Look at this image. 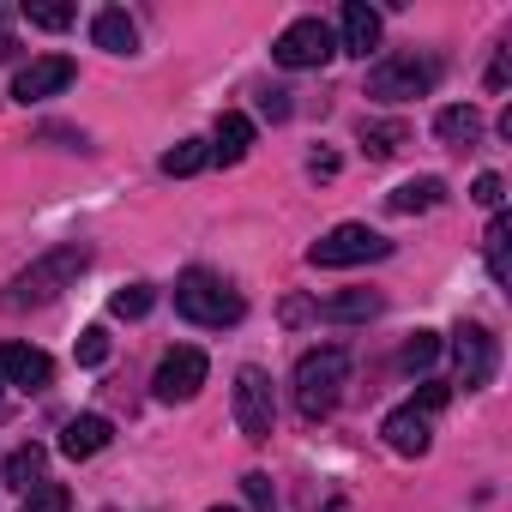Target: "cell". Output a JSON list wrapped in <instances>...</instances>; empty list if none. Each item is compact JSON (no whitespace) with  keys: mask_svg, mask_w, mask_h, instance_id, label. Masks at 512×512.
<instances>
[{"mask_svg":"<svg viewBox=\"0 0 512 512\" xmlns=\"http://www.w3.org/2000/svg\"><path fill=\"white\" fill-rule=\"evenodd\" d=\"M91 266V247L85 241H61V247H49L43 260H31L19 278H13V290H7V308H43V302H55L61 290H73L79 284V272Z\"/></svg>","mask_w":512,"mask_h":512,"instance_id":"1","label":"cell"},{"mask_svg":"<svg viewBox=\"0 0 512 512\" xmlns=\"http://www.w3.org/2000/svg\"><path fill=\"white\" fill-rule=\"evenodd\" d=\"M175 314L181 320H193V326H211V332H223V326H235L241 314H247V302H241V290L229 284V278H217V272H181L175 278Z\"/></svg>","mask_w":512,"mask_h":512,"instance_id":"2","label":"cell"},{"mask_svg":"<svg viewBox=\"0 0 512 512\" xmlns=\"http://www.w3.org/2000/svg\"><path fill=\"white\" fill-rule=\"evenodd\" d=\"M344 380H350V350H338V344L308 350V356L296 362V410H302L308 422L332 416L338 398H344Z\"/></svg>","mask_w":512,"mask_h":512,"instance_id":"3","label":"cell"},{"mask_svg":"<svg viewBox=\"0 0 512 512\" xmlns=\"http://www.w3.org/2000/svg\"><path fill=\"white\" fill-rule=\"evenodd\" d=\"M440 85V55L428 49H404V55H386L368 67V97L380 103H410V97H428Z\"/></svg>","mask_w":512,"mask_h":512,"instance_id":"4","label":"cell"},{"mask_svg":"<svg viewBox=\"0 0 512 512\" xmlns=\"http://www.w3.org/2000/svg\"><path fill=\"white\" fill-rule=\"evenodd\" d=\"M392 241L374 235L368 223H338L326 229L314 247H308V266H326V272H344V266H368V260H386Z\"/></svg>","mask_w":512,"mask_h":512,"instance_id":"5","label":"cell"},{"mask_svg":"<svg viewBox=\"0 0 512 512\" xmlns=\"http://www.w3.org/2000/svg\"><path fill=\"white\" fill-rule=\"evenodd\" d=\"M332 55H338V37H332L326 19H296V25H284V37L272 43V61L290 67V73H314V67H326Z\"/></svg>","mask_w":512,"mask_h":512,"instance_id":"6","label":"cell"},{"mask_svg":"<svg viewBox=\"0 0 512 512\" xmlns=\"http://www.w3.org/2000/svg\"><path fill=\"white\" fill-rule=\"evenodd\" d=\"M272 422H278L272 380H266L260 368H241V374H235V428H241L253 446H266V440H272Z\"/></svg>","mask_w":512,"mask_h":512,"instance_id":"7","label":"cell"},{"mask_svg":"<svg viewBox=\"0 0 512 512\" xmlns=\"http://www.w3.org/2000/svg\"><path fill=\"white\" fill-rule=\"evenodd\" d=\"M205 374H211L205 350L181 344V350H169V356L157 362V374H151V392H157L163 404H187V398H193V392L205 386Z\"/></svg>","mask_w":512,"mask_h":512,"instance_id":"8","label":"cell"},{"mask_svg":"<svg viewBox=\"0 0 512 512\" xmlns=\"http://www.w3.org/2000/svg\"><path fill=\"white\" fill-rule=\"evenodd\" d=\"M452 356H458V386H464V392H482V386L494 380L500 350H494V332H488V326H458Z\"/></svg>","mask_w":512,"mask_h":512,"instance_id":"9","label":"cell"},{"mask_svg":"<svg viewBox=\"0 0 512 512\" xmlns=\"http://www.w3.org/2000/svg\"><path fill=\"white\" fill-rule=\"evenodd\" d=\"M0 380L19 386V392H49L55 386V362H49V350L13 338V344H0Z\"/></svg>","mask_w":512,"mask_h":512,"instance_id":"10","label":"cell"},{"mask_svg":"<svg viewBox=\"0 0 512 512\" xmlns=\"http://www.w3.org/2000/svg\"><path fill=\"white\" fill-rule=\"evenodd\" d=\"M73 85V61L67 55H37L31 67H19V79H13V103H43V97H61Z\"/></svg>","mask_w":512,"mask_h":512,"instance_id":"11","label":"cell"},{"mask_svg":"<svg viewBox=\"0 0 512 512\" xmlns=\"http://www.w3.org/2000/svg\"><path fill=\"white\" fill-rule=\"evenodd\" d=\"M332 37H338V49H344V55H362V61H368V55L380 49V13L368 7V0H350Z\"/></svg>","mask_w":512,"mask_h":512,"instance_id":"12","label":"cell"},{"mask_svg":"<svg viewBox=\"0 0 512 512\" xmlns=\"http://www.w3.org/2000/svg\"><path fill=\"white\" fill-rule=\"evenodd\" d=\"M380 434H386V446H392L398 458H422V452H428V440H434V434H428V416H416L410 404H404V410H392V416L380 422Z\"/></svg>","mask_w":512,"mask_h":512,"instance_id":"13","label":"cell"},{"mask_svg":"<svg viewBox=\"0 0 512 512\" xmlns=\"http://www.w3.org/2000/svg\"><path fill=\"white\" fill-rule=\"evenodd\" d=\"M109 440H115L109 416H73V422L61 428V452H67V458H97Z\"/></svg>","mask_w":512,"mask_h":512,"instance_id":"14","label":"cell"},{"mask_svg":"<svg viewBox=\"0 0 512 512\" xmlns=\"http://www.w3.org/2000/svg\"><path fill=\"white\" fill-rule=\"evenodd\" d=\"M386 302H380V290H344V296H332V302H320L314 314L320 320H332V326H362V320H374Z\"/></svg>","mask_w":512,"mask_h":512,"instance_id":"15","label":"cell"},{"mask_svg":"<svg viewBox=\"0 0 512 512\" xmlns=\"http://www.w3.org/2000/svg\"><path fill=\"white\" fill-rule=\"evenodd\" d=\"M91 43L109 49V55H133V49H139V31H133V19H127L121 7H103V13L91 19Z\"/></svg>","mask_w":512,"mask_h":512,"instance_id":"16","label":"cell"},{"mask_svg":"<svg viewBox=\"0 0 512 512\" xmlns=\"http://www.w3.org/2000/svg\"><path fill=\"white\" fill-rule=\"evenodd\" d=\"M247 151H253V121L229 109V115L217 121V133H211V163H241Z\"/></svg>","mask_w":512,"mask_h":512,"instance_id":"17","label":"cell"},{"mask_svg":"<svg viewBox=\"0 0 512 512\" xmlns=\"http://www.w3.org/2000/svg\"><path fill=\"white\" fill-rule=\"evenodd\" d=\"M386 205H392V211H404V217H410V211H434V205H446V181H440V175H416V181L392 187V193H386Z\"/></svg>","mask_w":512,"mask_h":512,"instance_id":"18","label":"cell"},{"mask_svg":"<svg viewBox=\"0 0 512 512\" xmlns=\"http://www.w3.org/2000/svg\"><path fill=\"white\" fill-rule=\"evenodd\" d=\"M434 133H440L446 145H458V151H470V145L482 139V115H476L470 103H452V109H440V115H434Z\"/></svg>","mask_w":512,"mask_h":512,"instance_id":"19","label":"cell"},{"mask_svg":"<svg viewBox=\"0 0 512 512\" xmlns=\"http://www.w3.org/2000/svg\"><path fill=\"white\" fill-rule=\"evenodd\" d=\"M43 464H49V452L31 440V446H19L7 464H0V482H7V488H25V494H31V488L43 482Z\"/></svg>","mask_w":512,"mask_h":512,"instance_id":"20","label":"cell"},{"mask_svg":"<svg viewBox=\"0 0 512 512\" xmlns=\"http://www.w3.org/2000/svg\"><path fill=\"white\" fill-rule=\"evenodd\" d=\"M356 139H362V151H368V157H398V145L410 139V127H404V121H374V115H362Z\"/></svg>","mask_w":512,"mask_h":512,"instance_id":"21","label":"cell"},{"mask_svg":"<svg viewBox=\"0 0 512 512\" xmlns=\"http://www.w3.org/2000/svg\"><path fill=\"white\" fill-rule=\"evenodd\" d=\"M506 241H512V223H506V217H494V223H488V235H482V247H488V278H494L500 290L512 284V266H506Z\"/></svg>","mask_w":512,"mask_h":512,"instance_id":"22","label":"cell"},{"mask_svg":"<svg viewBox=\"0 0 512 512\" xmlns=\"http://www.w3.org/2000/svg\"><path fill=\"white\" fill-rule=\"evenodd\" d=\"M211 163V145L205 139H181L175 151H163V175H199Z\"/></svg>","mask_w":512,"mask_h":512,"instance_id":"23","label":"cell"},{"mask_svg":"<svg viewBox=\"0 0 512 512\" xmlns=\"http://www.w3.org/2000/svg\"><path fill=\"white\" fill-rule=\"evenodd\" d=\"M151 302H157V290H151V284H127V290H115V296H109V314H115V320H145V314H151Z\"/></svg>","mask_w":512,"mask_h":512,"instance_id":"24","label":"cell"},{"mask_svg":"<svg viewBox=\"0 0 512 512\" xmlns=\"http://www.w3.org/2000/svg\"><path fill=\"white\" fill-rule=\"evenodd\" d=\"M434 356H440V332H416V338L404 344L398 368H404V374H422V368H434Z\"/></svg>","mask_w":512,"mask_h":512,"instance_id":"25","label":"cell"},{"mask_svg":"<svg viewBox=\"0 0 512 512\" xmlns=\"http://www.w3.org/2000/svg\"><path fill=\"white\" fill-rule=\"evenodd\" d=\"M19 512H73V494L61 488V482H37L31 494H25V506Z\"/></svg>","mask_w":512,"mask_h":512,"instance_id":"26","label":"cell"},{"mask_svg":"<svg viewBox=\"0 0 512 512\" xmlns=\"http://www.w3.org/2000/svg\"><path fill=\"white\" fill-rule=\"evenodd\" d=\"M25 19H31L37 31H67V25H73V7H61V0H31Z\"/></svg>","mask_w":512,"mask_h":512,"instance_id":"27","label":"cell"},{"mask_svg":"<svg viewBox=\"0 0 512 512\" xmlns=\"http://www.w3.org/2000/svg\"><path fill=\"white\" fill-rule=\"evenodd\" d=\"M241 494H247V506H253V512H272V506H278V494H272V476H266V470H247V476H241Z\"/></svg>","mask_w":512,"mask_h":512,"instance_id":"28","label":"cell"},{"mask_svg":"<svg viewBox=\"0 0 512 512\" xmlns=\"http://www.w3.org/2000/svg\"><path fill=\"white\" fill-rule=\"evenodd\" d=\"M79 362H85V368H103V362H109V332H103V326H85V332H79Z\"/></svg>","mask_w":512,"mask_h":512,"instance_id":"29","label":"cell"},{"mask_svg":"<svg viewBox=\"0 0 512 512\" xmlns=\"http://www.w3.org/2000/svg\"><path fill=\"white\" fill-rule=\"evenodd\" d=\"M446 398H452V386H440V380H428V386L416 392V404H410V410H416V416H440V410H446Z\"/></svg>","mask_w":512,"mask_h":512,"instance_id":"30","label":"cell"},{"mask_svg":"<svg viewBox=\"0 0 512 512\" xmlns=\"http://www.w3.org/2000/svg\"><path fill=\"white\" fill-rule=\"evenodd\" d=\"M470 199H476V205H488V211H494V205H500V199H506V181H500V175H476V187H470Z\"/></svg>","mask_w":512,"mask_h":512,"instance_id":"31","label":"cell"},{"mask_svg":"<svg viewBox=\"0 0 512 512\" xmlns=\"http://www.w3.org/2000/svg\"><path fill=\"white\" fill-rule=\"evenodd\" d=\"M506 79H512V43H500L494 67H488V91H506Z\"/></svg>","mask_w":512,"mask_h":512,"instance_id":"32","label":"cell"},{"mask_svg":"<svg viewBox=\"0 0 512 512\" xmlns=\"http://www.w3.org/2000/svg\"><path fill=\"white\" fill-rule=\"evenodd\" d=\"M260 109H266L272 121H284V115H290V91H266V97H260Z\"/></svg>","mask_w":512,"mask_h":512,"instance_id":"33","label":"cell"},{"mask_svg":"<svg viewBox=\"0 0 512 512\" xmlns=\"http://www.w3.org/2000/svg\"><path fill=\"white\" fill-rule=\"evenodd\" d=\"M211 512H241V506H211Z\"/></svg>","mask_w":512,"mask_h":512,"instance_id":"34","label":"cell"},{"mask_svg":"<svg viewBox=\"0 0 512 512\" xmlns=\"http://www.w3.org/2000/svg\"><path fill=\"white\" fill-rule=\"evenodd\" d=\"M0 386H7V380H0Z\"/></svg>","mask_w":512,"mask_h":512,"instance_id":"35","label":"cell"}]
</instances>
